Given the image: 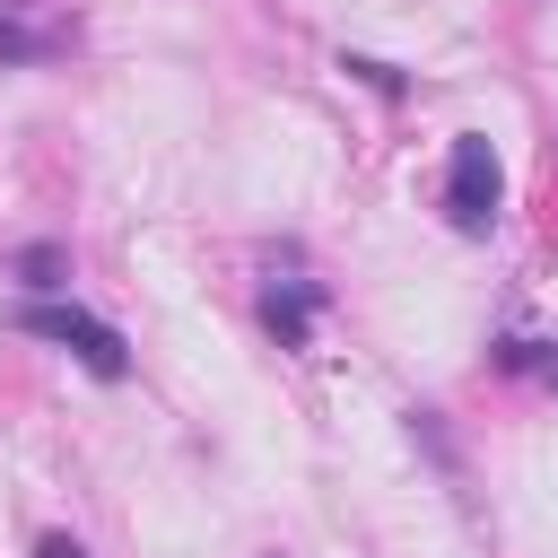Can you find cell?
Wrapping results in <instances>:
<instances>
[{"label": "cell", "instance_id": "obj_4", "mask_svg": "<svg viewBox=\"0 0 558 558\" xmlns=\"http://www.w3.org/2000/svg\"><path fill=\"white\" fill-rule=\"evenodd\" d=\"M52 26H26V17H9L0 9V70H26V61H52Z\"/></svg>", "mask_w": 558, "mask_h": 558}, {"label": "cell", "instance_id": "obj_1", "mask_svg": "<svg viewBox=\"0 0 558 558\" xmlns=\"http://www.w3.org/2000/svg\"><path fill=\"white\" fill-rule=\"evenodd\" d=\"M17 331H35V340H52V349H70L96 384H122L131 375V349H122V331L113 323H96V314H78V305H52V296H35V305H17Z\"/></svg>", "mask_w": 558, "mask_h": 558}, {"label": "cell", "instance_id": "obj_2", "mask_svg": "<svg viewBox=\"0 0 558 558\" xmlns=\"http://www.w3.org/2000/svg\"><path fill=\"white\" fill-rule=\"evenodd\" d=\"M497 201H506L497 148H488L480 131H462V140H453V157H445V218H453L462 235H488V227H497Z\"/></svg>", "mask_w": 558, "mask_h": 558}, {"label": "cell", "instance_id": "obj_3", "mask_svg": "<svg viewBox=\"0 0 558 558\" xmlns=\"http://www.w3.org/2000/svg\"><path fill=\"white\" fill-rule=\"evenodd\" d=\"M262 323L279 331V349H305V323H314V288H305V279L270 288V296H262Z\"/></svg>", "mask_w": 558, "mask_h": 558}, {"label": "cell", "instance_id": "obj_7", "mask_svg": "<svg viewBox=\"0 0 558 558\" xmlns=\"http://www.w3.org/2000/svg\"><path fill=\"white\" fill-rule=\"evenodd\" d=\"M340 70H357V78H366V87H384V96H401V78H392V61H366V52H349Z\"/></svg>", "mask_w": 558, "mask_h": 558}, {"label": "cell", "instance_id": "obj_8", "mask_svg": "<svg viewBox=\"0 0 558 558\" xmlns=\"http://www.w3.org/2000/svg\"><path fill=\"white\" fill-rule=\"evenodd\" d=\"M35 558H87V549H78L70 532H44V541H35Z\"/></svg>", "mask_w": 558, "mask_h": 558}, {"label": "cell", "instance_id": "obj_6", "mask_svg": "<svg viewBox=\"0 0 558 558\" xmlns=\"http://www.w3.org/2000/svg\"><path fill=\"white\" fill-rule=\"evenodd\" d=\"M497 357H506L514 375H549V384H558V357H541V340H506Z\"/></svg>", "mask_w": 558, "mask_h": 558}, {"label": "cell", "instance_id": "obj_5", "mask_svg": "<svg viewBox=\"0 0 558 558\" xmlns=\"http://www.w3.org/2000/svg\"><path fill=\"white\" fill-rule=\"evenodd\" d=\"M61 270H70L61 244H26V253H17V279H26V288H61Z\"/></svg>", "mask_w": 558, "mask_h": 558}]
</instances>
